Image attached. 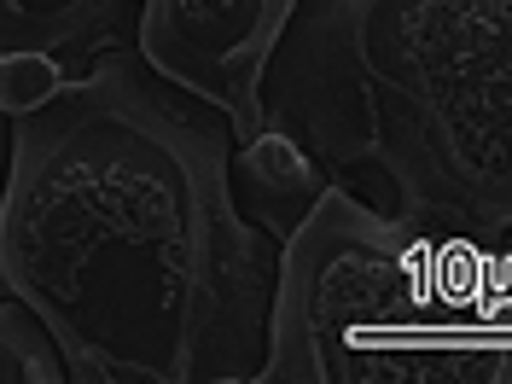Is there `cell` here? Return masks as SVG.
Masks as SVG:
<instances>
[{
  "instance_id": "6da1fadb",
  "label": "cell",
  "mask_w": 512,
  "mask_h": 384,
  "mask_svg": "<svg viewBox=\"0 0 512 384\" xmlns=\"http://www.w3.org/2000/svg\"><path fill=\"white\" fill-rule=\"evenodd\" d=\"M233 128L134 47L12 117L0 291L82 384H251L280 251L233 204Z\"/></svg>"
},
{
  "instance_id": "7a4b0ae2",
  "label": "cell",
  "mask_w": 512,
  "mask_h": 384,
  "mask_svg": "<svg viewBox=\"0 0 512 384\" xmlns=\"http://www.w3.org/2000/svg\"><path fill=\"white\" fill-rule=\"evenodd\" d=\"M262 105L390 216L512 227V0H297Z\"/></svg>"
},
{
  "instance_id": "3957f363",
  "label": "cell",
  "mask_w": 512,
  "mask_h": 384,
  "mask_svg": "<svg viewBox=\"0 0 512 384\" xmlns=\"http://www.w3.org/2000/svg\"><path fill=\"white\" fill-rule=\"evenodd\" d=\"M256 384H512V227L390 216L332 181L280 251Z\"/></svg>"
},
{
  "instance_id": "277c9868",
  "label": "cell",
  "mask_w": 512,
  "mask_h": 384,
  "mask_svg": "<svg viewBox=\"0 0 512 384\" xmlns=\"http://www.w3.org/2000/svg\"><path fill=\"white\" fill-rule=\"evenodd\" d=\"M297 0H140L134 53L163 82L216 105L233 128V146L268 128L262 82L286 41Z\"/></svg>"
},
{
  "instance_id": "5b68a950",
  "label": "cell",
  "mask_w": 512,
  "mask_h": 384,
  "mask_svg": "<svg viewBox=\"0 0 512 384\" xmlns=\"http://www.w3.org/2000/svg\"><path fill=\"white\" fill-rule=\"evenodd\" d=\"M140 0H0V111L18 117L134 41Z\"/></svg>"
},
{
  "instance_id": "8992f818",
  "label": "cell",
  "mask_w": 512,
  "mask_h": 384,
  "mask_svg": "<svg viewBox=\"0 0 512 384\" xmlns=\"http://www.w3.org/2000/svg\"><path fill=\"white\" fill-rule=\"evenodd\" d=\"M227 181H233V204L268 239H291L303 227V216L320 204V192L332 187V175L280 128H262L256 140L233 146Z\"/></svg>"
},
{
  "instance_id": "52a82bcc",
  "label": "cell",
  "mask_w": 512,
  "mask_h": 384,
  "mask_svg": "<svg viewBox=\"0 0 512 384\" xmlns=\"http://www.w3.org/2000/svg\"><path fill=\"white\" fill-rule=\"evenodd\" d=\"M64 355L47 338V326L18 303L0 297V384H59Z\"/></svg>"
},
{
  "instance_id": "ba28073f",
  "label": "cell",
  "mask_w": 512,
  "mask_h": 384,
  "mask_svg": "<svg viewBox=\"0 0 512 384\" xmlns=\"http://www.w3.org/2000/svg\"><path fill=\"white\" fill-rule=\"evenodd\" d=\"M6 152H12V117L0 111V181H6Z\"/></svg>"
}]
</instances>
